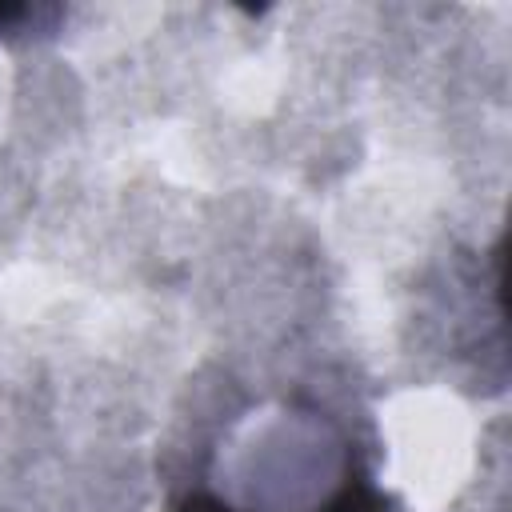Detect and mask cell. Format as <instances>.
Segmentation results:
<instances>
[{
	"instance_id": "2",
	"label": "cell",
	"mask_w": 512,
	"mask_h": 512,
	"mask_svg": "<svg viewBox=\"0 0 512 512\" xmlns=\"http://www.w3.org/2000/svg\"><path fill=\"white\" fill-rule=\"evenodd\" d=\"M40 12L28 8V4H12V8H0V36H16L24 24H36Z\"/></svg>"
},
{
	"instance_id": "1",
	"label": "cell",
	"mask_w": 512,
	"mask_h": 512,
	"mask_svg": "<svg viewBox=\"0 0 512 512\" xmlns=\"http://www.w3.org/2000/svg\"><path fill=\"white\" fill-rule=\"evenodd\" d=\"M172 512H240L232 508L228 500L220 496H208V492H192L184 496ZM312 512H392V500L368 480V472L356 464V456L344 460V472H340V484L332 488V496L324 504H316Z\"/></svg>"
}]
</instances>
